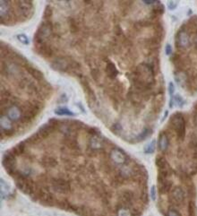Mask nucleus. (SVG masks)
Wrapping results in <instances>:
<instances>
[{
    "label": "nucleus",
    "mask_w": 197,
    "mask_h": 216,
    "mask_svg": "<svg viewBox=\"0 0 197 216\" xmlns=\"http://www.w3.org/2000/svg\"><path fill=\"white\" fill-rule=\"evenodd\" d=\"M153 80V72L152 68L149 65H140L137 68V79L135 81L139 86H146L147 84L151 83Z\"/></svg>",
    "instance_id": "obj_1"
},
{
    "label": "nucleus",
    "mask_w": 197,
    "mask_h": 216,
    "mask_svg": "<svg viewBox=\"0 0 197 216\" xmlns=\"http://www.w3.org/2000/svg\"><path fill=\"white\" fill-rule=\"evenodd\" d=\"M52 31V25L49 23H43L38 29L35 35V43L36 45H41L44 43L45 39L50 34Z\"/></svg>",
    "instance_id": "obj_2"
},
{
    "label": "nucleus",
    "mask_w": 197,
    "mask_h": 216,
    "mask_svg": "<svg viewBox=\"0 0 197 216\" xmlns=\"http://www.w3.org/2000/svg\"><path fill=\"white\" fill-rule=\"evenodd\" d=\"M53 189L61 194H66L70 190V185L68 181L63 178H54L52 180Z\"/></svg>",
    "instance_id": "obj_3"
},
{
    "label": "nucleus",
    "mask_w": 197,
    "mask_h": 216,
    "mask_svg": "<svg viewBox=\"0 0 197 216\" xmlns=\"http://www.w3.org/2000/svg\"><path fill=\"white\" fill-rule=\"evenodd\" d=\"M3 165L10 174H13L14 171V154L12 152H8L6 154H5L3 159Z\"/></svg>",
    "instance_id": "obj_4"
},
{
    "label": "nucleus",
    "mask_w": 197,
    "mask_h": 216,
    "mask_svg": "<svg viewBox=\"0 0 197 216\" xmlns=\"http://www.w3.org/2000/svg\"><path fill=\"white\" fill-rule=\"evenodd\" d=\"M174 125L178 137L183 139L185 135V122L183 117H176L174 119Z\"/></svg>",
    "instance_id": "obj_5"
},
{
    "label": "nucleus",
    "mask_w": 197,
    "mask_h": 216,
    "mask_svg": "<svg viewBox=\"0 0 197 216\" xmlns=\"http://www.w3.org/2000/svg\"><path fill=\"white\" fill-rule=\"evenodd\" d=\"M111 159L112 161L118 164H123L126 162V157L125 155L124 152H122L120 150H113L111 152Z\"/></svg>",
    "instance_id": "obj_6"
},
{
    "label": "nucleus",
    "mask_w": 197,
    "mask_h": 216,
    "mask_svg": "<svg viewBox=\"0 0 197 216\" xmlns=\"http://www.w3.org/2000/svg\"><path fill=\"white\" fill-rule=\"evenodd\" d=\"M70 65H71V64L68 63V62L66 61V59L58 58V59H57V60L53 63L52 67L55 68V69H57V70L66 71V70H67V68H69V67H71Z\"/></svg>",
    "instance_id": "obj_7"
},
{
    "label": "nucleus",
    "mask_w": 197,
    "mask_h": 216,
    "mask_svg": "<svg viewBox=\"0 0 197 216\" xmlns=\"http://www.w3.org/2000/svg\"><path fill=\"white\" fill-rule=\"evenodd\" d=\"M158 145L159 149L162 152H165L169 147V138L166 135V134L161 133L159 135V141H158Z\"/></svg>",
    "instance_id": "obj_8"
},
{
    "label": "nucleus",
    "mask_w": 197,
    "mask_h": 216,
    "mask_svg": "<svg viewBox=\"0 0 197 216\" xmlns=\"http://www.w3.org/2000/svg\"><path fill=\"white\" fill-rule=\"evenodd\" d=\"M53 129V126H51V124H46V125H44V126H42L40 128H39V132L37 133V135H39L40 137H42V138H44V137H46V136H48V135L50 134V132L52 131Z\"/></svg>",
    "instance_id": "obj_9"
},
{
    "label": "nucleus",
    "mask_w": 197,
    "mask_h": 216,
    "mask_svg": "<svg viewBox=\"0 0 197 216\" xmlns=\"http://www.w3.org/2000/svg\"><path fill=\"white\" fill-rule=\"evenodd\" d=\"M31 5L29 2H20L18 3V5H19V11L20 13L26 16V15H29L30 13H31Z\"/></svg>",
    "instance_id": "obj_10"
},
{
    "label": "nucleus",
    "mask_w": 197,
    "mask_h": 216,
    "mask_svg": "<svg viewBox=\"0 0 197 216\" xmlns=\"http://www.w3.org/2000/svg\"><path fill=\"white\" fill-rule=\"evenodd\" d=\"M106 72L108 74V75L111 78V79H115L118 75V70L115 67L114 64L112 63H108L107 65V68H106Z\"/></svg>",
    "instance_id": "obj_11"
},
{
    "label": "nucleus",
    "mask_w": 197,
    "mask_h": 216,
    "mask_svg": "<svg viewBox=\"0 0 197 216\" xmlns=\"http://www.w3.org/2000/svg\"><path fill=\"white\" fill-rule=\"evenodd\" d=\"M177 41H178V44L183 47L185 48L188 46L189 44V38H188V35L184 32V31H181L177 37Z\"/></svg>",
    "instance_id": "obj_12"
},
{
    "label": "nucleus",
    "mask_w": 197,
    "mask_h": 216,
    "mask_svg": "<svg viewBox=\"0 0 197 216\" xmlns=\"http://www.w3.org/2000/svg\"><path fill=\"white\" fill-rule=\"evenodd\" d=\"M172 196H173V198L177 201V202H181L183 201L184 197V191L180 188H176V189L173 190V193H172Z\"/></svg>",
    "instance_id": "obj_13"
},
{
    "label": "nucleus",
    "mask_w": 197,
    "mask_h": 216,
    "mask_svg": "<svg viewBox=\"0 0 197 216\" xmlns=\"http://www.w3.org/2000/svg\"><path fill=\"white\" fill-rule=\"evenodd\" d=\"M39 53L44 56V57H50L52 54V50L50 49V47H49L48 45H46L45 43L39 45Z\"/></svg>",
    "instance_id": "obj_14"
},
{
    "label": "nucleus",
    "mask_w": 197,
    "mask_h": 216,
    "mask_svg": "<svg viewBox=\"0 0 197 216\" xmlns=\"http://www.w3.org/2000/svg\"><path fill=\"white\" fill-rule=\"evenodd\" d=\"M21 116V111L19 110V108L17 107H12V108H9L8 110V117L11 119H18Z\"/></svg>",
    "instance_id": "obj_15"
},
{
    "label": "nucleus",
    "mask_w": 197,
    "mask_h": 216,
    "mask_svg": "<svg viewBox=\"0 0 197 216\" xmlns=\"http://www.w3.org/2000/svg\"><path fill=\"white\" fill-rule=\"evenodd\" d=\"M55 113L58 116H74L75 113L70 111L67 108L62 107V108H57L55 110Z\"/></svg>",
    "instance_id": "obj_16"
},
{
    "label": "nucleus",
    "mask_w": 197,
    "mask_h": 216,
    "mask_svg": "<svg viewBox=\"0 0 197 216\" xmlns=\"http://www.w3.org/2000/svg\"><path fill=\"white\" fill-rule=\"evenodd\" d=\"M42 164L46 167H55L57 165V162L52 157H44L42 159Z\"/></svg>",
    "instance_id": "obj_17"
},
{
    "label": "nucleus",
    "mask_w": 197,
    "mask_h": 216,
    "mask_svg": "<svg viewBox=\"0 0 197 216\" xmlns=\"http://www.w3.org/2000/svg\"><path fill=\"white\" fill-rule=\"evenodd\" d=\"M155 148H156V141L152 140L151 142H150L144 146V152L145 153H152V152H154Z\"/></svg>",
    "instance_id": "obj_18"
},
{
    "label": "nucleus",
    "mask_w": 197,
    "mask_h": 216,
    "mask_svg": "<svg viewBox=\"0 0 197 216\" xmlns=\"http://www.w3.org/2000/svg\"><path fill=\"white\" fill-rule=\"evenodd\" d=\"M27 69H28V71L30 72V74L34 77V78H36V79H40V78H42V74L39 72V70H37V69H35V68H27Z\"/></svg>",
    "instance_id": "obj_19"
},
{
    "label": "nucleus",
    "mask_w": 197,
    "mask_h": 216,
    "mask_svg": "<svg viewBox=\"0 0 197 216\" xmlns=\"http://www.w3.org/2000/svg\"><path fill=\"white\" fill-rule=\"evenodd\" d=\"M24 150V144H19L17 146H15L14 148L13 149V151H11L13 152V154H21Z\"/></svg>",
    "instance_id": "obj_20"
},
{
    "label": "nucleus",
    "mask_w": 197,
    "mask_h": 216,
    "mask_svg": "<svg viewBox=\"0 0 197 216\" xmlns=\"http://www.w3.org/2000/svg\"><path fill=\"white\" fill-rule=\"evenodd\" d=\"M8 3L5 1H1V17L5 16V14L8 11Z\"/></svg>",
    "instance_id": "obj_21"
},
{
    "label": "nucleus",
    "mask_w": 197,
    "mask_h": 216,
    "mask_svg": "<svg viewBox=\"0 0 197 216\" xmlns=\"http://www.w3.org/2000/svg\"><path fill=\"white\" fill-rule=\"evenodd\" d=\"M174 101H174L175 104H176L177 106H178V107H182L184 104V100H183V98H182L181 96H179L178 94H177L174 97Z\"/></svg>",
    "instance_id": "obj_22"
},
{
    "label": "nucleus",
    "mask_w": 197,
    "mask_h": 216,
    "mask_svg": "<svg viewBox=\"0 0 197 216\" xmlns=\"http://www.w3.org/2000/svg\"><path fill=\"white\" fill-rule=\"evenodd\" d=\"M169 93L170 94V107L173 106V98H174V93H175V86L173 82H170L169 84Z\"/></svg>",
    "instance_id": "obj_23"
},
{
    "label": "nucleus",
    "mask_w": 197,
    "mask_h": 216,
    "mask_svg": "<svg viewBox=\"0 0 197 216\" xmlns=\"http://www.w3.org/2000/svg\"><path fill=\"white\" fill-rule=\"evenodd\" d=\"M17 39H18V41H20L21 43H23V44H25V45L29 44V39H28V37L25 34H19V35H17Z\"/></svg>",
    "instance_id": "obj_24"
},
{
    "label": "nucleus",
    "mask_w": 197,
    "mask_h": 216,
    "mask_svg": "<svg viewBox=\"0 0 197 216\" xmlns=\"http://www.w3.org/2000/svg\"><path fill=\"white\" fill-rule=\"evenodd\" d=\"M8 191H9V188H8L7 184L5 182L4 179H1V194L5 195V194H6Z\"/></svg>",
    "instance_id": "obj_25"
},
{
    "label": "nucleus",
    "mask_w": 197,
    "mask_h": 216,
    "mask_svg": "<svg viewBox=\"0 0 197 216\" xmlns=\"http://www.w3.org/2000/svg\"><path fill=\"white\" fill-rule=\"evenodd\" d=\"M177 5H178V2H177V1H170V2L168 3V7H169L170 10H174V9L177 8Z\"/></svg>",
    "instance_id": "obj_26"
},
{
    "label": "nucleus",
    "mask_w": 197,
    "mask_h": 216,
    "mask_svg": "<svg viewBox=\"0 0 197 216\" xmlns=\"http://www.w3.org/2000/svg\"><path fill=\"white\" fill-rule=\"evenodd\" d=\"M118 216H131V214L127 209L123 208L118 212Z\"/></svg>",
    "instance_id": "obj_27"
},
{
    "label": "nucleus",
    "mask_w": 197,
    "mask_h": 216,
    "mask_svg": "<svg viewBox=\"0 0 197 216\" xmlns=\"http://www.w3.org/2000/svg\"><path fill=\"white\" fill-rule=\"evenodd\" d=\"M151 196L153 201L156 200V187L155 186H152L151 189Z\"/></svg>",
    "instance_id": "obj_28"
},
{
    "label": "nucleus",
    "mask_w": 197,
    "mask_h": 216,
    "mask_svg": "<svg viewBox=\"0 0 197 216\" xmlns=\"http://www.w3.org/2000/svg\"><path fill=\"white\" fill-rule=\"evenodd\" d=\"M148 135H149V131H148L147 129H145L144 131V132H143L141 135L138 136V140H139V141H142V140H144V139L145 137H146V136H147Z\"/></svg>",
    "instance_id": "obj_29"
},
{
    "label": "nucleus",
    "mask_w": 197,
    "mask_h": 216,
    "mask_svg": "<svg viewBox=\"0 0 197 216\" xmlns=\"http://www.w3.org/2000/svg\"><path fill=\"white\" fill-rule=\"evenodd\" d=\"M165 52H166V55H170L171 52H172V47L170 43H167L166 45V48H165Z\"/></svg>",
    "instance_id": "obj_30"
},
{
    "label": "nucleus",
    "mask_w": 197,
    "mask_h": 216,
    "mask_svg": "<svg viewBox=\"0 0 197 216\" xmlns=\"http://www.w3.org/2000/svg\"><path fill=\"white\" fill-rule=\"evenodd\" d=\"M51 14H52V11H51V9H50L49 7H47L46 10H45V12H44V16L49 17V16H50Z\"/></svg>",
    "instance_id": "obj_31"
},
{
    "label": "nucleus",
    "mask_w": 197,
    "mask_h": 216,
    "mask_svg": "<svg viewBox=\"0 0 197 216\" xmlns=\"http://www.w3.org/2000/svg\"><path fill=\"white\" fill-rule=\"evenodd\" d=\"M168 216H180V215H179V214H178L177 211H175V210H170V211L169 212V214H168Z\"/></svg>",
    "instance_id": "obj_32"
},
{
    "label": "nucleus",
    "mask_w": 197,
    "mask_h": 216,
    "mask_svg": "<svg viewBox=\"0 0 197 216\" xmlns=\"http://www.w3.org/2000/svg\"><path fill=\"white\" fill-rule=\"evenodd\" d=\"M145 4H148V5H151V4H154L155 3V1H151V0H149V1H144Z\"/></svg>",
    "instance_id": "obj_33"
}]
</instances>
